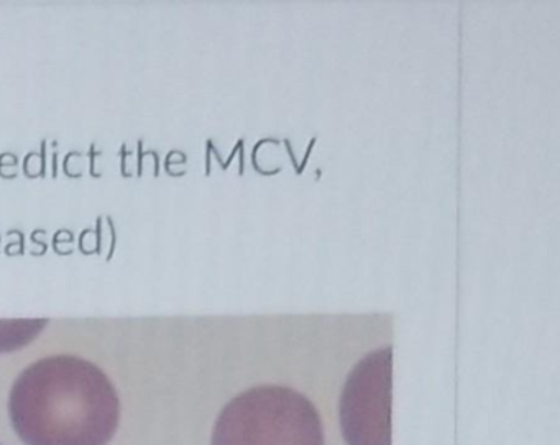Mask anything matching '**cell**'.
Listing matches in <instances>:
<instances>
[{
	"label": "cell",
	"mask_w": 560,
	"mask_h": 445,
	"mask_svg": "<svg viewBox=\"0 0 560 445\" xmlns=\"http://www.w3.org/2000/svg\"><path fill=\"white\" fill-rule=\"evenodd\" d=\"M9 415L25 445H107L119 428L120 399L100 366L54 355L15 379Z\"/></svg>",
	"instance_id": "cell-1"
},
{
	"label": "cell",
	"mask_w": 560,
	"mask_h": 445,
	"mask_svg": "<svg viewBox=\"0 0 560 445\" xmlns=\"http://www.w3.org/2000/svg\"><path fill=\"white\" fill-rule=\"evenodd\" d=\"M392 346L363 356L347 376L339 402L347 445H392Z\"/></svg>",
	"instance_id": "cell-3"
},
{
	"label": "cell",
	"mask_w": 560,
	"mask_h": 445,
	"mask_svg": "<svg viewBox=\"0 0 560 445\" xmlns=\"http://www.w3.org/2000/svg\"><path fill=\"white\" fill-rule=\"evenodd\" d=\"M212 445H324L313 402L291 388L261 385L235 396L219 414Z\"/></svg>",
	"instance_id": "cell-2"
},
{
	"label": "cell",
	"mask_w": 560,
	"mask_h": 445,
	"mask_svg": "<svg viewBox=\"0 0 560 445\" xmlns=\"http://www.w3.org/2000/svg\"><path fill=\"white\" fill-rule=\"evenodd\" d=\"M0 445H2V444H0Z\"/></svg>",
	"instance_id": "cell-5"
},
{
	"label": "cell",
	"mask_w": 560,
	"mask_h": 445,
	"mask_svg": "<svg viewBox=\"0 0 560 445\" xmlns=\"http://www.w3.org/2000/svg\"><path fill=\"white\" fill-rule=\"evenodd\" d=\"M47 323L44 319L0 320V352H9L32 342Z\"/></svg>",
	"instance_id": "cell-4"
}]
</instances>
